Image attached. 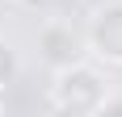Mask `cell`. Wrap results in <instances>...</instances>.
<instances>
[{
  "instance_id": "cell-1",
  "label": "cell",
  "mask_w": 122,
  "mask_h": 117,
  "mask_svg": "<svg viewBox=\"0 0 122 117\" xmlns=\"http://www.w3.org/2000/svg\"><path fill=\"white\" fill-rule=\"evenodd\" d=\"M105 96H110V80L80 58L72 67L55 71V84H51L46 100H51V109H59V113H101Z\"/></svg>"
},
{
  "instance_id": "cell-2",
  "label": "cell",
  "mask_w": 122,
  "mask_h": 117,
  "mask_svg": "<svg viewBox=\"0 0 122 117\" xmlns=\"http://www.w3.org/2000/svg\"><path fill=\"white\" fill-rule=\"evenodd\" d=\"M84 46L105 67H122V0H101L84 21Z\"/></svg>"
},
{
  "instance_id": "cell-3",
  "label": "cell",
  "mask_w": 122,
  "mask_h": 117,
  "mask_svg": "<svg viewBox=\"0 0 122 117\" xmlns=\"http://www.w3.org/2000/svg\"><path fill=\"white\" fill-rule=\"evenodd\" d=\"M84 54H88V46H84V29H80V25L63 21V17H51V21L38 29V58H42L51 71L72 67V63H80Z\"/></svg>"
},
{
  "instance_id": "cell-4",
  "label": "cell",
  "mask_w": 122,
  "mask_h": 117,
  "mask_svg": "<svg viewBox=\"0 0 122 117\" xmlns=\"http://www.w3.org/2000/svg\"><path fill=\"white\" fill-rule=\"evenodd\" d=\"M17 75H21V54H17V46L9 38H0V92L9 84H17Z\"/></svg>"
},
{
  "instance_id": "cell-5",
  "label": "cell",
  "mask_w": 122,
  "mask_h": 117,
  "mask_svg": "<svg viewBox=\"0 0 122 117\" xmlns=\"http://www.w3.org/2000/svg\"><path fill=\"white\" fill-rule=\"evenodd\" d=\"M17 4H21L25 13H46L51 4H55V0H17Z\"/></svg>"
},
{
  "instance_id": "cell-6",
  "label": "cell",
  "mask_w": 122,
  "mask_h": 117,
  "mask_svg": "<svg viewBox=\"0 0 122 117\" xmlns=\"http://www.w3.org/2000/svg\"><path fill=\"white\" fill-rule=\"evenodd\" d=\"M0 109H4V105H0Z\"/></svg>"
}]
</instances>
